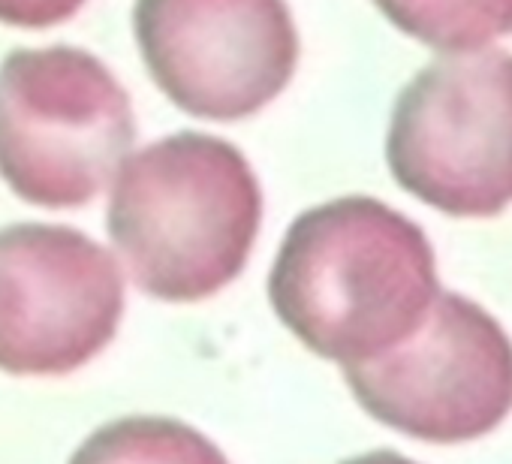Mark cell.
I'll use <instances>...</instances> for the list:
<instances>
[{"mask_svg":"<svg viewBox=\"0 0 512 464\" xmlns=\"http://www.w3.org/2000/svg\"><path fill=\"white\" fill-rule=\"evenodd\" d=\"M136 139L133 106L85 49H16L0 61V178L40 208L88 205Z\"/></svg>","mask_w":512,"mask_h":464,"instance_id":"3","label":"cell"},{"mask_svg":"<svg viewBox=\"0 0 512 464\" xmlns=\"http://www.w3.org/2000/svg\"><path fill=\"white\" fill-rule=\"evenodd\" d=\"M344 380L377 422L425 443H467L512 413V341L473 299L440 293L404 344L344 365Z\"/></svg>","mask_w":512,"mask_h":464,"instance_id":"5","label":"cell"},{"mask_svg":"<svg viewBox=\"0 0 512 464\" xmlns=\"http://www.w3.org/2000/svg\"><path fill=\"white\" fill-rule=\"evenodd\" d=\"M124 275L85 232L55 223L0 226V371L61 377L118 332Z\"/></svg>","mask_w":512,"mask_h":464,"instance_id":"7","label":"cell"},{"mask_svg":"<svg viewBox=\"0 0 512 464\" xmlns=\"http://www.w3.org/2000/svg\"><path fill=\"white\" fill-rule=\"evenodd\" d=\"M281 323L341 368L404 344L440 299L419 223L374 196H341L293 220L269 275Z\"/></svg>","mask_w":512,"mask_h":464,"instance_id":"1","label":"cell"},{"mask_svg":"<svg viewBox=\"0 0 512 464\" xmlns=\"http://www.w3.org/2000/svg\"><path fill=\"white\" fill-rule=\"evenodd\" d=\"M386 160L419 202L452 217H494L512 205V55L455 52L398 94Z\"/></svg>","mask_w":512,"mask_h":464,"instance_id":"4","label":"cell"},{"mask_svg":"<svg viewBox=\"0 0 512 464\" xmlns=\"http://www.w3.org/2000/svg\"><path fill=\"white\" fill-rule=\"evenodd\" d=\"M133 34L163 97L205 121L266 109L299 64L287 0H136Z\"/></svg>","mask_w":512,"mask_h":464,"instance_id":"6","label":"cell"},{"mask_svg":"<svg viewBox=\"0 0 512 464\" xmlns=\"http://www.w3.org/2000/svg\"><path fill=\"white\" fill-rule=\"evenodd\" d=\"M70 464H229L193 425L169 416H124L100 425Z\"/></svg>","mask_w":512,"mask_h":464,"instance_id":"8","label":"cell"},{"mask_svg":"<svg viewBox=\"0 0 512 464\" xmlns=\"http://www.w3.org/2000/svg\"><path fill=\"white\" fill-rule=\"evenodd\" d=\"M85 0H0V25L43 31L73 19Z\"/></svg>","mask_w":512,"mask_h":464,"instance_id":"10","label":"cell"},{"mask_svg":"<svg viewBox=\"0 0 512 464\" xmlns=\"http://www.w3.org/2000/svg\"><path fill=\"white\" fill-rule=\"evenodd\" d=\"M383 16L428 49L479 52L512 34V0H374Z\"/></svg>","mask_w":512,"mask_h":464,"instance_id":"9","label":"cell"},{"mask_svg":"<svg viewBox=\"0 0 512 464\" xmlns=\"http://www.w3.org/2000/svg\"><path fill=\"white\" fill-rule=\"evenodd\" d=\"M263 190L247 157L208 133H175L130 154L106 211L136 287L160 302H202L232 284L256 245Z\"/></svg>","mask_w":512,"mask_h":464,"instance_id":"2","label":"cell"},{"mask_svg":"<svg viewBox=\"0 0 512 464\" xmlns=\"http://www.w3.org/2000/svg\"><path fill=\"white\" fill-rule=\"evenodd\" d=\"M341 464H419L407 455H398V452H389V449H374V452H365V455H356V458H347Z\"/></svg>","mask_w":512,"mask_h":464,"instance_id":"11","label":"cell"}]
</instances>
